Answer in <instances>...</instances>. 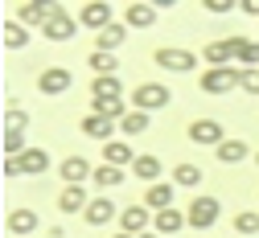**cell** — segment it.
<instances>
[{"instance_id": "obj_1", "label": "cell", "mask_w": 259, "mask_h": 238, "mask_svg": "<svg viewBox=\"0 0 259 238\" xmlns=\"http://www.w3.org/2000/svg\"><path fill=\"white\" fill-rule=\"evenodd\" d=\"M185 218H189V230H210L218 218H222V201L210 197V193H198L185 206Z\"/></svg>"}, {"instance_id": "obj_2", "label": "cell", "mask_w": 259, "mask_h": 238, "mask_svg": "<svg viewBox=\"0 0 259 238\" xmlns=\"http://www.w3.org/2000/svg\"><path fill=\"white\" fill-rule=\"evenodd\" d=\"M152 62L160 66V70H169V74H193V70H198V54L181 50V45H160L152 54Z\"/></svg>"}, {"instance_id": "obj_3", "label": "cell", "mask_w": 259, "mask_h": 238, "mask_svg": "<svg viewBox=\"0 0 259 238\" xmlns=\"http://www.w3.org/2000/svg\"><path fill=\"white\" fill-rule=\"evenodd\" d=\"M169 103H173V90H169L165 82H140V86L132 90V107H136V111H148V115H152V111H165Z\"/></svg>"}, {"instance_id": "obj_4", "label": "cell", "mask_w": 259, "mask_h": 238, "mask_svg": "<svg viewBox=\"0 0 259 238\" xmlns=\"http://www.w3.org/2000/svg\"><path fill=\"white\" fill-rule=\"evenodd\" d=\"M74 86V74L66 70V66H46V70L37 74V90L46 99H58V94H66Z\"/></svg>"}, {"instance_id": "obj_5", "label": "cell", "mask_w": 259, "mask_h": 238, "mask_svg": "<svg viewBox=\"0 0 259 238\" xmlns=\"http://www.w3.org/2000/svg\"><path fill=\"white\" fill-rule=\"evenodd\" d=\"M198 86H202L206 94H231V90L239 86V70H235V66H214V70H206V74L198 78Z\"/></svg>"}, {"instance_id": "obj_6", "label": "cell", "mask_w": 259, "mask_h": 238, "mask_svg": "<svg viewBox=\"0 0 259 238\" xmlns=\"http://www.w3.org/2000/svg\"><path fill=\"white\" fill-rule=\"evenodd\" d=\"M222 140H231V135L222 131L218 119H193V123H189V144H198V148H214V152H218Z\"/></svg>"}, {"instance_id": "obj_7", "label": "cell", "mask_w": 259, "mask_h": 238, "mask_svg": "<svg viewBox=\"0 0 259 238\" xmlns=\"http://www.w3.org/2000/svg\"><path fill=\"white\" fill-rule=\"evenodd\" d=\"M74 33H78V17H70L66 5H58V13L50 17V25L41 29V37L46 41H74Z\"/></svg>"}, {"instance_id": "obj_8", "label": "cell", "mask_w": 259, "mask_h": 238, "mask_svg": "<svg viewBox=\"0 0 259 238\" xmlns=\"http://www.w3.org/2000/svg\"><path fill=\"white\" fill-rule=\"evenodd\" d=\"M123 210L115 206V201L107 197V193H99V197H91V206H87V214H82V222L87 226H95V230H99V226H111L115 218H119Z\"/></svg>"}, {"instance_id": "obj_9", "label": "cell", "mask_w": 259, "mask_h": 238, "mask_svg": "<svg viewBox=\"0 0 259 238\" xmlns=\"http://www.w3.org/2000/svg\"><path fill=\"white\" fill-rule=\"evenodd\" d=\"M152 218H156V214L144 206V201H140V206H123V214H119V230L140 238V234H148V230H152Z\"/></svg>"}, {"instance_id": "obj_10", "label": "cell", "mask_w": 259, "mask_h": 238, "mask_svg": "<svg viewBox=\"0 0 259 238\" xmlns=\"http://www.w3.org/2000/svg\"><path fill=\"white\" fill-rule=\"evenodd\" d=\"M78 25H87V29H95V33H103L107 25H115V9L103 5V0H91V5L78 9Z\"/></svg>"}, {"instance_id": "obj_11", "label": "cell", "mask_w": 259, "mask_h": 238, "mask_svg": "<svg viewBox=\"0 0 259 238\" xmlns=\"http://www.w3.org/2000/svg\"><path fill=\"white\" fill-rule=\"evenodd\" d=\"M54 13H58V5H37V0H25V5H17V21H21L25 29H46Z\"/></svg>"}, {"instance_id": "obj_12", "label": "cell", "mask_w": 259, "mask_h": 238, "mask_svg": "<svg viewBox=\"0 0 259 238\" xmlns=\"http://www.w3.org/2000/svg\"><path fill=\"white\" fill-rule=\"evenodd\" d=\"M5 226H9V234H13V238H33L41 222H37V210H29V206H17V210L5 218Z\"/></svg>"}, {"instance_id": "obj_13", "label": "cell", "mask_w": 259, "mask_h": 238, "mask_svg": "<svg viewBox=\"0 0 259 238\" xmlns=\"http://www.w3.org/2000/svg\"><path fill=\"white\" fill-rule=\"evenodd\" d=\"M78 127H82L87 140H99V144H111V140H115V131H119V123H111L107 115H95V111H91V115H82V123H78Z\"/></svg>"}, {"instance_id": "obj_14", "label": "cell", "mask_w": 259, "mask_h": 238, "mask_svg": "<svg viewBox=\"0 0 259 238\" xmlns=\"http://www.w3.org/2000/svg\"><path fill=\"white\" fill-rule=\"evenodd\" d=\"M152 230L160 234V238H173V234H181V230H189V218H185V210H160L156 218H152Z\"/></svg>"}, {"instance_id": "obj_15", "label": "cell", "mask_w": 259, "mask_h": 238, "mask_svg": "<svg viewBox=\"0 0 259 238\" xmlns=\"http://www.w3.org/2000/svg\"><path fill=\"white\" fill-rule=\"evenodd\" d=\"M91 173H95V168H91V160H87V156H78V152H74V156H66V160L58 164V177L66 181V185H82Z\"/></svg>"}, {"instance_id": "obj_16", "label": "cell", "mask_w": 259, "mask_h": 238, "mask_svg": "<svg viewBox=\"0 0 259 238\" xmlns=\"http://www.w3.org/2000/svg\"><path fill=\"white\" fill-rule=\"evenodd\" d=\"M202 62L210 66V70H214V66H231V62H235V37H222V41H210V45L202 50Z\"/></svg>"}, {"instance_id": "obj_17", "label": "cell", "mask_w": 259, "mask_h": 238, "mask_svg": "<svg viewBox=\"0 0 259 238\" xmlns=\"http://www.w3.org/2000/svg\"><path fill=\"white\" fill-rule=\"evenodd\" d=\"M17 160H21V173H25V177H41V173H50V152H46V148H33V144H29Z\"/></svg>"}, {"instance_id": "obj_18", "label": "cell", "mask_w": 259, "mask_h": 238, "mask_svg": "<svg viewBox=\"0 0 259 238\" xmlns=\"http://www.w3.org/2000/svg\"><path fill=\"white\" fill-rule=\"evenodd\" d=\"M173 193H177V185H173V181L148 185V193H144V206H148L152 214H160V210H173Z\"/></svg>"}, {"instance_id": "obj_19", "label": "cell", "mask_w": 259, "mask_h": 238, "mask_svg": "<svg viewBox=\"0 0 259 238\" xmlns=\"http://www.w3.org/2000/svg\"><path fill=\"white\" fill-rule=\"evenodd\" d=\"M87 206H91V197H87L82 185H66L58 193V210L62 214H87Z\"/></svg>"}, {"instance_id": "obj_20", "label": "cell", "mask_w": 259, "mask_h": 238, "mask_svg": "<svg viewBox=\"0 0 259 238\" xmlns=\"http://www.w3.org/2000/svg\"><path fill=\"white\" fill-rule=\"evenodd\" d=\"M156 17H160L156 5H127V9H123V25H127V29H152Z\"/></svg>"}, {"instance_id": "obj_21", "label": "cell", "mask_w": 259, "mask_h": 238, "mask_svg": "<svg viewBox=\"0 0 259 238\" xmlns=\"http://www.w3.org/2000/svg\"><path fill=\"white\" fill-rule=\"evenodd\" d=\"M103 164H115V168H127V164H136V152L127 140H111L103 144Z\"/></svg>"}, {"instance_id": "obj_22", "label": "cell", "mask_w": 259, "mask_h": 238, "mask_svg": "<svg viewBox=\"0 0 259 238\" xmlns=\"http://www.w3.org/2000/svg\"><path fill=\"white\" fill-rule=\"evenodd\" d=\"M91 181H95V189H115V185H123L127 181V173L123 168H115V164H95V173H91Z\"/></svg>"}, {"instance_id": "obj_23", "label": "cell", "mask_w": 259, "mask_h": 238, "mask_svg": "<svg viewBox=\"0 0 259 238\" xmlns=\"http://www.w3.org/2000/svg\"><path fill=\"white\" fill-rule=\"evenodd\" d=\"M123 37H127V25H107L103 33H95V50H103V54H115L119 45H123Z\"/></svg>"}, {"instance_id": "obj_24", "label": "cell", "mask_w": 259, "mask_h": 238, "mask_svg": "<svg viewBox=\"0 0 259 238\" xmlns=\"http://www.w3.org/2000/svg\"><path fill=\"white\" fill-rule=\"evenodd\" d=\"M148 127H152V115H148V111H136V107H132V111H127V119L119 123V135H123V140H136V135H144Z\"/></svg>"}, {"instance_id": "obj_25", "label": "cell", "mask_w": 259, "mask_h": 238, "mask_svg": "<svg viewBox=\"0 0 259 238\" xmlns=\"http://www.w3.org/2000/svg\"><path fill=\"white\" fill-rule=\"evenodd\" d=\"M123 86H119V74H107V78H91V103H103V99H119Z\"/></svg>"}, {"instance_id": "obj_26", "label": "cell", "mask_w": 259, "mask_h": 238, "mask_svg": "<svg viewBox=\"0 0 259 238\" xmlns=\"http://www.w3.org/2000/svg\"><path fill=\"white\" fill-rule=\"evenodd\" d=\"M132 173H136V177H140L144 185H160V173H165V168H160V160H156L152 152H144V156H136Z\"/></svg>"}, {"instance_id": "obj_27", "label": "cell", "mask_w": 259, "mask_h": 238, "mask_svg": "<svg viewBox=\"0 0 259 238\" xmlns=\"http://www.w3.org/2000/svg\"><path fill=\"white\" fill-rule=\"evenodd\" d=\"M0 41H5V50H25V41H29V29L13 17V21H5L0 25Z\"/></svg>"}, {"instance_id": "obj_28", "label": "cell", "mask_w": 259, "mask_h": 238, "mask_svg": "<svg viewBox=\"0 0 259 238\" xmlns=\"http://www.w3.org/2000/svg\"><path fill=\"white\" fill-rule=\"evenodd\" d=\"M247 156H251L247 140H222L218 144V164H243Z\"/></svg>"}, {"instance_id": "obj_29", "label": "cell", "mask_w": 259, "mask_h": 238, "mask_svg": "<svg viewBox=\"0 0 259 238\" xmlns=\"http://www.w3.org/2000/svg\"><path fill=\"white\" fill-rule=\"evenodd\" d=\"M202 177H206V173H202L198 164H189V160H181V164L173 168V185H181V189H198Z\"/></svg>"}, {"instance_id": "obj_30", "label": "cell", "mask_w": 259, "mask_h": 238, "mask_svg": "<svg viewBox=\"0 0 259 238\" xmlns=\"http://www.w3.org/2000/svg\"><path fill=\"white\" fill-rule=\"evenodd\" d=\"M235 62L243 66V70L259 66V41H251V37H235Z\"/></svg>"}, {"instance_id": "obj_31", "label": "cell", "mask_w": 259, "mask_h": 238, "mask_svg": "<svg viewBox=\"0 0 259 238\" xmlns=\"http://www.w3.org/2000/svg\"><path fill=\"white\" fill-rule=\"evenodd\" d=\"M91 111L95 115H107L111 123H123L132 107H123V99H103V103H91Z\"/></svg>"}, {"instance_id": "obj_32", "label": "cell", "mask_w": 259, "mask_h": 238, "mask_svg": "<svg viewBox=\"0 0 259 238\" xmlns=\"http://www.w3.org/2000/svg\"><path fill=\"white\" fill-rule=\"evenodd\" d=\"M87 66H91V74H95V78H107V74H115V66H119V62H115V54L95 50V54L87 58Z\"/></svg>"}, {"instance_id": "obj_33", "label": "cell", "mask_w": 259, "mask_h": 238, "mask_svg": "<svg viewBox=\"0 0 259 238\" xmlns=\"http://www.w3.org/2000/svg\"><path fill=\"white\" fill-rule=\"evenodd\" d=\"M25 127H29V111H25V107H17L13 99H9V107H5V131L25 135Z\"/></svg>"}, {"instance_id": "obj_34", "label": "cell", "mask_w": 259, "mask_h": 238, "mask_svg": "<svg viewBox=\"0 0 259 238\" xmlns=\"http://www.w3.org/2000/svg\"><path fill=\"white\" fill-rule=\"evenodd\" d=\"M235 230H239L243 238L259 234V214H255V210H239V214H235Z\"/></svg>"}, {"instance_id": "obj_35", "label": "cell", "mask_w": 259, "mask_h": 238, "mask_svg": "<svg viewBox=\"0 0 259 238\" xmlns=\"http://www.w3.org/2000/svg\"><path fill=\"white\" fill-rule=\"evenodd\" d=\"M0 148H5V156H21L29 144H25V135H17V131H0Z\"/></svg>"}, {"instance_id": "obj_36", "label": "cell", "mask_w": 259, "mask_h": 238, "mask_svg": "<svg viewBox=\"0 0 259 238\" xmlns=\"http://www.w3.org/2000/svg\"><path fill=\"white\" fill-rule=\"evenodd\" d=\"M239 90L259 94V66H251V70H239Z\"/></svg>"}, {"instance_id": "obj_37", "label": "cell", "mask_w": 259, "mask_h": 238, "mask_svg": "<svg viewBox=\"0 0 259 238\" xmlns=\"http://www.w3.org/2000/svg\"><path fill=\"white\" fill-rule=\"evenodd\" d=\"M202 9H206V13H214V17H222V13L239 9V0H202Z\"/></svg>"}, {"instance_id": "obj_38", "label": "cell", "mask_w": 259, "mask_h": 238, "mask_svg": "<svg viewBox=\"0 0 259 238\" xmlns=\"http://www.w3.org/2000/svg\"><path fill=\"white\" fill-rule=\"evenodd\" d=\"M5 177H25V173H21V160H17V156H5Z\"/></svg>"}, {"instance_id": "obj_39", "label": "cell", "mask_w": 259, "mask_h": 238, "mask_svg": "<svg viewBox=\"0 0 259 238\" xmlns=\"http://www.w3.org/2000/svg\"><path fill=\"white\" fill-rule=\"evenodd\" d=\"M239 9H243L247 17H259V0H239Z\"/></svg>"}, {"instance_id": "obj_40", "label": "cell", "mask_w": 259, "mask_h": 238, "mask_svg": "<svg viewBox=\"0 0 259 238\" xmlns=\"http://www.w3.org/2000/svg\"><path fill=\"white\" fill-rule=\"evenodd\" d=\"M111 238H136V234H123V230H119V234H111Z\"/></svg>"}, {"instance_id": "obj_41", "label": "cell", "mask_w": 259, "mask_h": 238, "mask_svg": "<svg viewBox=\"0 0 259 238\" xmlns=\"http://www.w3.org/2000/svg\"><path fill=\"white\" fill-rule=\"evenodd\" d=\"M140 238H160V234H156V230H148V234H140Z\"/></svg>"}, {"instance_id": "obj_42", "label": "cell", "mask_w": 259, "mask_h": 238, "mask_svg": "<svg viewBox=\"0 0 259 238\" xmlns=\"http://www.w3.org/2000/svg\"><path fill=\"white\" fill-rule=\"evenodd\" d=\"M255 164H259V152H255Z\"/></svg>"}]
</instances>
